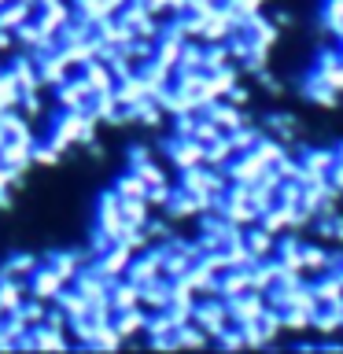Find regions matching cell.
Returning <instances> with one entry per match:
<instances>
[{"label": "cell", "instance_id": "1", "mask_svg": "<svg viewBox=\"0 0 343 354\" xmlns=\"http://www.w3.org/2000/svg\"><path fill=\"white\" fill-rule=\"evenodd\" d=\"M266 292H243V295H237V299H225V310H229V321L232 325H248V321H259L262 314H266Z\"/></svg>", "mask_w": 343, "mask_h": 354}, {"label": "cell", "instance_id": "2", "mask_svg": "<svg viewBox=\"0 0 343 354\" xmlns=\"http://www.w3.org/2000/svg\"><path fill=\"white\" fill-rule=\"evenodd\" d=\"M166 155L177 170H192V166H203V144L196 137H174L166 144Z\"/></svg>", "mask_w": 343, "mask_h": 354}, {"label": "cell", "instance_id": "3", "mask_svg": "<svg viewBox=\"0 0 343 354\" xmlns=\"http://www.w3.org/2000/svg\"><path fill=\"white\" fill-rule=\"evenodd\" d=\"M126 277L133 284H151V281H159L163 277V248L159 251H148L144 259H137V262H129V270H126Z\"/></svg>", "mask_w": 343, "mask_h": 354}, {"label": "cell", "instance_id": "4", "mask_svg": "<svg viewBox=\"0 0 343 354\" xmlns=\"http://www.w3.org/2000/svg\"><path fill=\"white\" fill-rule=\"evenodd\" d=\"M310 288H314V299H317V306H343V284H340V277L336 270L332 273H321L310 281Z\"/></svg>", "mask_w": 343, "mask_h": 354}, {"label": "cell", "instance_id": "5", "mask_svg": "<svg viewBox=\"0 0 343 354\" xmlns=\"http://www.w3.org/2000/svg\"><path fill=\"white\" fill-rule=\"evenodd\" d=\"M292 214H295V207H288V203H270L259 214V225L266 232H273V236H281V232H292Z\"/></svg>", "mask_w": 343, "mask_h": 354}, {"label": "cell", "instance_id": "6", "mask_svg": "<svg viewBox=\"0 0 343 354\" xmlns=\"http://www.w3.org/2000/svg\"><path fill=\"white\" fill-rule=\"evenodd\" d=\"M207 118H214L218 126H221V133H232L237 126H243V122H248V115H243V107L229 104V100H214V104L207 107Z\"/></svg>", "mask_w": 343, "mask_h": 354}, {"label": "cell", "instance_id": "7", "mask_svg": "<svg viewBox=\"0 0 343 354\" xmlns=\"http://www.w3.org/2000/svg\"><path fill=\"white\" fill-rule=\"evenodd\" d=\"M332 266H336V254H328L325 248H314V243H303V273L306 281H314L321 273H332Z\"/></svg>", "mask_w": 343, "mask_h": 354}, {"label": "cell", "instance_id": "8", "mask_svg": "<svg viewBox=\"0 0 343 354\" xmlns=\"http://www.w3.org/2000/svg\"><path fill=\"white\" fill-rule=\"evenodd\" d=\"M299 159H303V170L306 174L328 177L332 166H336V148H303V151H299Z\"/></svg>", "mask_w": 343, "mask_h": 354}, {"label": "cell", "instance_id": "9", "mask_svg": "<svg viewBox=\"0 0 343 354\" xmlns=\"http://www.w3.org/2000/svg\"><path fill=\"white\" fill-rule=\"evenodd\" d=\"M243 243H248L251 259H273V251H277V236H273V232H266L262 225L243 229Z\"/></svg>", "mask_w": 343, "mask_h": 354}, {"label": "cell", "instance_id": "10", "mask_svg": "<svg viewBox=\"0 0 343 354\" xmlns=\"http://www.w3.org/2000/svg\"><path fill=\"white\" fill-rule=\"evenodd\" d=\"M111 306H115V314H118V310L140 306V284H133L129 277H126V284L115 281V284H111Z\"/></svg>", "mask_w": 343, "mask_h": 354}, {"label": "cell", "instance_id": "11", "mask_svg": "<svg viewBox=\"0 0 343 354\" xmlns=\"http://www.w3.org/2000/svg\"><path fill=\"white\" fill-rule=\"evenodd\" d=\"M303 96L310 100V104H317V107H340V93L332 85H325L321 77H310L306 88H303Z\"/></svg>", "mask_w": 343, "mask_h": 354}, {"label": "cell", "instance_id": "12", "mask_svg": "<svg viewBox=\"0 0 343 354\" xmlns=\"http://www.w3.org/2000/svg\"><path fill=\"white\" fill-rule=\"evenodd\" d=\"M240 77H237V66H221V71H210L207 74V88H210V96L214 100H225L229 96V88L237 85Z\"/></svg>", "mask_w": 343, "mask_h": 354}, {"label": "cell", "instance_id": "13", "mask_svg": "<svg viewBox=\"0 0 343 354\" xmlns=\"http://www.w3.org/2000/svg\"><path fill=\"white\" fill-rule=\"evenodd\" d=\"M321 30L332 33V37H343V0H325L321 8Z\"/></svg>", "mask_w": 343, "mask_h": 354}, {"label": "cell", "instance_id": "14", "mask_svg": "<svg viewBox=\"0 0 343 354\" xmlns=\"http://www.w3.org/2000/svg\"><path fill=\"white\" fill-rule=\"evenodd\" d=\"M259 159L266 162V166H273V162H281L284 155H288V148H284V140L281 137H259L254 140V148H251Z\"/></svg>", "mask_w": 343, "mask_h": 354}, {"label": "cell", "instance_id": "15", "mask_svg": "<svg viewBox=\"0 0 343 354\" xmlns=\"http://www.w3.org/2000/svg\"><path fill=\"white\" fill-rule=\"evenodd\" d=\"M225 137H229V144H232V151L243 155V151H251V148H254V140L262 137V129H259V126H251V122H243V126H237L232 133H225Z\"/></svg>", "mask_w": 343, "mask_h": 354}, {"label": "cell", "instance_id": "16", "mask_svg": "<svg viewBox=\"0 0 343 354\" xmlns=\"http://www.w3.org/2000/svg\"><path fill=\"white\" fill-rule=\"evenodd\" d=\"M115 192H118V199H144V196H148V185H144V177H140L137 170H129V174L115 185Z\"/></svg>", "mask_w": 343, "mask_h": 354}, {"label": "cell", "instance_id": "17", "mask_svg": "<svg viewBox=\"0 0 343 354\" xmlns=\"http://www.w3.org/2000/svg\"><path fill=\"white\" fill-rule=\"evenodd\" d=\"M122 221L126 225H148V199H122Z\"/></svg>", "mask_w": 343, "mask_h": 354}, {"label": "cell", "instance_id": "18", "mask_svg": "<svg viewBox=\"0 0 343 354\" xmlns=\"http://www.w3.org/2000/svg\"><path fill=\"white\" fill-rule=\"evenodd\" d=\"M266 129L281 140H292L295 137V115H270L266 118Z\"/></svg>", "mask_w": 343, "mask_h": 354}, {"label": "cell", "instance_id": "19", "mask_svg": "<svg viewBox=\"0 0 343 354\" xmlns=\"http://www.w3.org/2000/svg\"><path fill=\"white\" fill-rule=\"evenodd\" d=\"M192 137H196V140L207 148V144H214L218 137H225V133H221V126H218L214 118H196V129H192Z\"/></svg>", "mask_w": 343, "mask_h": 354}, {"label": "cell", "instance_id": "20", "mask_svg": "<svg viewBox=\"0 0 343 354\" xmlns=\"http://www.w3.org/2000/svg\"><path fill=\"white\" fill-rule=\"evenodd\" d=\"M284 314V332H306L314 325V314L310 310H281Z\"/></svg>", "mask_w": 343, "mask_h": 354}, {"label": "cell", "instance_id": "21", "mask_svg": "<svg viewBox=\"0 0 343 354\" xmlns=\"http://www.w3.org/2000/svg\"><path fill=\"white\" fill-rule=\"evenodd\" d=\"M8 328H11V332H22V328H26V321H22V317H15ZM0 347H11V336H0Z\"/></svg>", "mask_w": 343, "mask_h": 354}, {"label": "cell", "instance_id": "22", "mask_svg": "<svg viewBox=\"0 0 343 354\" xmlns=\"http://www.w3.org/2000/svg\"><path fill=\"white\" fill-rule=\"evenodd\" d=\"M336 162H343V144H340V148H336Z\"/></svg>", "mask_w": 343, "mask_h": 354}, {"label": "cell", "instance_id": "23", "mask_svg": "<svg viewBox=\"0 0 343 354\" xmlns=\"http://www.w3.org/2000/svg\"><path fill=\"white\" fill-rule=\"evenodd\" d=\"M336 277H340V284H343V270H336Z\"/></svg>", "mask_w": 343, "mask_h": 354}, {"label": "cell", "instance_id": "24", "mask_svg": "<svg viewBox=\"0 0 343 354\" xmlns=\"http://www.w3.org/2000/svg\"><path fill=\"white\" fill-rule=\"evenodd\" d=\"M340 52H343V37H340Z\"/></svg>", "mask_w": 343, "mask_h": 354}]
</instances>
